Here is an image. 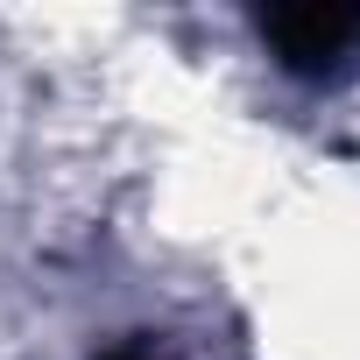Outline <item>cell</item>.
Wrapping results in <instances>:
<instances>
[{
	"mask_svg": "<svg viewBox=\"0 0 360 360\" xmlns=\"http://www.w3.org/2000/svg\"><path fill=\"white\" fill-rule=\"evenodd\" d=\"M262 43L297 78H332L360 57V8H283L262 22Z\"/></svg>",
	"mask_w": 360,
	"mask_h": 360,
	"instance_id": "1",
	"label": "cell"
}]
</instances>
